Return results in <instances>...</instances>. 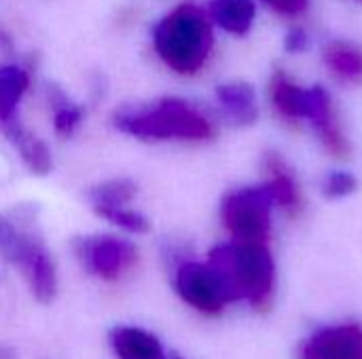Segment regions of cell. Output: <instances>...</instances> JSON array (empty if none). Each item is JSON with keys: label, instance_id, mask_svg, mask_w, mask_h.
<instances>
[{"label": "cell", "instance_id": "52a82bcc", "mask_svg": "<svg viewBox=\"0 0 362 359\" xmlns=\"http://www.w3.org/2000/svg\"><path fill=\"white\" fill-rule=\"evenodd\" d=\"M174 290L187 307L206 317H218L231 305L221 277L208 262L180 260L174 269Z\"/></svg>", "mask_w": 362, "mask_h": 359}, {"label": "cell", "instance_id": "30bf717a", "mask_svg": "<svg viewBox=\"0 0 362 359\" xmlns=\"http://www.w3.org/2000/svg\"><path fill=\"white\" fill-rule=\"evenodd\" d=\"M263 171H265L263 184L267 186L274 205L286 218H299L303 212V190L286 159L280 152H265Z\"/></svg>", "mask_w": 362, "mask_h": 359}, {"label": "cell", "instance_id": "603a6c76", "mask_svg": "<svg viewBox=\"0 0 362 359\" xmlns=\"http://www.w3.org/2000/svg\"><path fill=\"white\" fill-rule=\"evenodd\" d=\"M168 359H185V358H180V355H176V353H170V355H168Z\"/></svg>", "mask_w": 362, "mask_h": 359}, {"label": "cell", "instance_id": "6da1fadb", "mask_svg": "<svg viewBox=\"0 0 362 359\" xmlns=\"http://www.w3.org/2000/svg\"><path fill=\"white\" fill-rule=\"evenodd\" d=\"M115 127L140 142L202 144L214 138V125L197 106L182 97H161L115 112Z\"/></svg>", "mask_w": 362, "mask_h": 359}, {"label": "cell", "instance_id": "3957f363", "mask_svg": "<svg viewBox=\"0 0 362 359\" xmlns=\"http://www.w3.org/2000/svg\"><path fill=\"white\" fill-rule=\"evenodd\" d=\"M212 25L195 4H180L170 11L153 32V47L159 59L178 74H197L212 51Z\"/></svg>", "mask_w": 362, "mask_h": 359}, {"label": "cell", "instance_id": "2e32d148", "mask_svg": "<svg viewBox=\"0 0 362 359\" xmlns=\"http://www.w3.org/2000/svg\"><path fill=\"white\" fill-rule=\"evenodd\" d=\"M327 70L344 85H362V47L348 40L329 42L325 49Z\"/></svg>", "mask_w": 362, "mask_h": 359}, {"label": "cell", "instance_id": "4fadbf2b", "mask_svg": "<svg viewBox=\"0 0 362 359\" xmlns=\"http://www.w3.org/2000/svg\"><path fill=\"white\" fill-rule=\"evenodd\" d=\"M269 102L278 116L288 123L308 121L310 104H312V87L305 89L297 85L286 72L278 70L269 80Z\"/></svg>", "mask_w": 362, "mask_h": 359}, {"label": "cell", "instance_id": "ac0fdd59", "mask_svg": "<svg viewBox=\"0 0 362 359\" xmlns=\"http://www.w3.org/2000/svg\"><path fill=\"white\" fill-rule=\"evenodd\" d=\"M30 78L19 66L0 68V125L17 116V106L28 91Z\"/></svg>", "mask_w": 362, "mask_h": 359}, {"label": "cell", "instance_id": "ba28073f", "mask_svg": "<svg viewBox=\"0 0 362 359\" xmlns=\"http://www.w3.org/2000/svg\"><path fill=\"white\" fill-rule=\"evenodd\" d=\"M299 359H362V326L346 322L318 328L303 343Z\"/></svg>", "mask_w": 362, "mask_h": 359}, {"label": "cell", "instance_id": "8fae6325", "mask_svg": "<svg viewBox=\"0 0 362 359\" xmlns=\"http://www.w3.org/2000/svg\"><path fill=\"white\" fill-rule=\"evenodd\" d=\"M6 140L13 144L15 152L19 154L23 167L32 174V176H47L53 169V154L51 148L47 146V142L42 138H38L36 133H32L17 116L2 123L0 125Z\"/></svg>", "mask_w": 362, "mask_h": 359}, {"label": "cell", "instance_id": "5bb4252c", "mask_svg": "<svg viewBox=\"0 0 362 359\" xmlns=\"http://www.w3.org/2000/svg\"><path fill=\"white\" fill-rule=\"evenodd\" d=\"M216 99L225 116L240 127H248L259 118V104L255 89L244 80H231L216 87Z\"/></svg>", "mask_w": 362, "mask_h": 359}, {"label": "cell", "instance_id": "e0dca14e", "mask_svg": "<svg viewBox=\"0 0 362 359\" xmlns=\"http://www.w3.org/2000/svg\"><path fill=\"white\" fill-rule=\"evenodd\" d=\"M255 2L252 0H212L210 15L212 19L231 34H246L255 21Z\"/></svg>", "mask_w": 362, "mask_h": 359}, {"label": "cell", "instance_id": "8992f818", "mask_svg": "<svg viewBox=\"0 0 362 359\" xmlns=\"http://www.w3.org/2000/svg\"><path fill=\"white\" fill-rule=\"evenodd\" d=\"M276 205L261 182L257 186H242L229 190L221 201V222L238 243H267L272 237V214Z\"/></svg>", "mask_w": 362, "mask_h": 359}, {"label": "cell", "instance_id": "d6986e66", "mask_svg": "<svg viewBox=\"0 0 362 359\" xmlns=\"http://www.w3.org/2000/svg\"><path fill=\"white\" fill-rule=\"evenodd\" d=\"M49 106L53 114V129L59 138H70L76 133V129L83 123V108L70 99L62 89L51 87L49 89Z\"/></svg>", "mask_w": 362, "mask_h": 359}, {"label": "cell", "instance_id": "5b68a950", "mask_svg": "<svg viewBox=\"0 0 362 359\" xmlns=\"http://www.w3.org/2000/svg\"><path fill=\"white\" fill-rule=\"evenodd\" d=\"M81 271L104 284L123 281L140 262V248L134 239L115 233L78 235L70 243Z\"/></svg>", "mask_w": 362, "mask_h": 359}, {"label": "cell", "instance_id": "9a60e30c", "mask_svg": "<svg viewBox=\"0 0 362 359\" xmlns=\"http://www.w3.org/2000/svg\"><path fill=\"white\" fill-rule=\"evenodd\" d=\"M136 197H138V184L125 176L102 180L87 190L89 207L93 209V214L98 218L106 212L134 205Z\"/></svg>", "mask_w": 362, "mask_h": 359}, {"label": "cell", "instance_id": "7402d4cb", "mask_svg": "<svg viewBox=\"0 0 362 359\" xmlns=\"http://www.w3.org/2000/svg\"><path fill=\"white\" fill-rule=\"evenodd\" d=\"M286 51H291V53H295V51H303L305 49V44H308V34L301 30V28H295V30H291L288 32V36H286Z\"/></svg>", "mask_w": 362, "mask_h": 359}, {"label": "cell", "instance_id": "7a4b0ae2", "mask_svg": "<svg viewBox=\"0 0 362 359\" xmlns=\"http://www.w3.org/2000/svg\"><path fill=\"white\" fill-rule=\"evenodd\" d=\"M221 277L231 303H246L267 311L276 298V260L267 243L225 241L206 260Z\"/></svg>", "mask_w": 362, "mask_h": 359}, {"label": "cell", "instance_id": "9c48e42d", "mask_svg": "<svg viewBox=\"0 0 362 359\" xmlns=\"http://www.w3.org/2000/svg\"><path fill=\"white\" fill-rule=\"evenodd\" d=\"M308 123L314 127L320 144L331 157L341 159V161L350 157L352 152L350 140L344 131V125L339 121V114L331 95L322 87H312V104L308 112Z\"/></svg>", "mask_w": 362, "mask_h": 359}, {"label": "cell", "instance_id": "7c38bea8", "mask_svg": "<svg viewBox=\"0 0 362 359\" xmlns=\"http://www.w3.org/2000/svg\"><path fill=\"white\" fill-rule=\"evenodd\" d=\"M108 345L117 359H168L163 343L140 326H115L108 332Z\"/></svg>", "mask_w": 362, "mask_h": 359}, {"label": "cell", "instance_id": "277c9868", "mask_svg": "<svg viewBox=\"0 0 362 359\" xmlns=\"http://www.w3.org/2000/svg\"><path fill=\"white\" fill-rule=\"evenodd\" d=\"M0 258L15 267L32 298L40 305L55 300L59 290L57 264L45 239L19 218L0 212Z\"/></svg>", "mask_w": 362, "mask_h": 359}, {"label": "cell", "instance_id": "ffe728a7", "mask_svg": "<svg viewBox=\"0 0 362 359\" xmlns=\"http://www.w3.org/2000/svg\"><path fill=\"white\" fill-rule=\"evenodd\" d=\"M358 188V180L354 174L350 171H329L322 182H320V190L327 199H346L352 193H356Z\"/></svg>", "mask_w": 362, "mask_h": 359}, {"label": "cell", "instance_id": "44dd1931", "mask_svg": "<svg viewBox=\"0 0 362 359\" xmlns=\"http://www.w3.org/2000/svg\"><path fill=\"white\" fill-rule=\"evenodd\" d=\"M272 11L282 17H299L308 11L310 0H263Z\"/></svg>", "mask_w": 362, "mask_h": 359}]
</instances>
